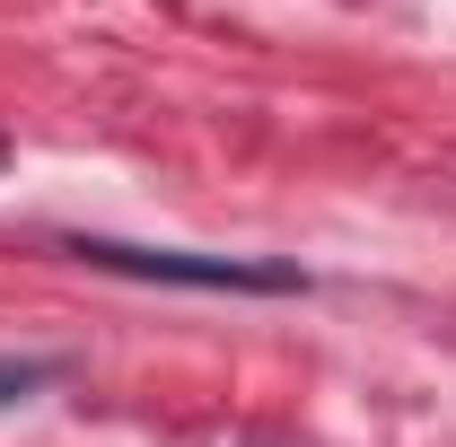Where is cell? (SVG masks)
Returning a JSON list of instances; mask_svg holds the SVG:
<instances>
[{
  "instance_id": "1",
  "label": "cell",
  "mask_w": 456,
  "mask_h": 447,
  "mask_svg": "<svg viewBox=\"0 0 456 447\" xmlns=\"http://www.w3.org/2000/svg\"><path fill=\"white\" fill-rule=\"evenodd\" d=\"M61 255L97 264L123 280H167V289H255V298H289L307 289L298 264H237V255H184V246H123V237H61Z\"/></svg>"
},
{
  "instance_id": "3",
  "label": "cell",
  "mask_w": 456,
  "mask_h": 447,
  "mask_svg": "<svg viewBox=\"0 0 456 447\" xmlns=\"http://www.w3.org/2000/svg\"><path fill=\"white\" fill-rule=\"evenodd\" d=\"M0 158H9V141H0Z\"/></svg>"
},
{
  "instance_id": "2",
  "label": "cell",
  "mask_w": 456,
  "mask_h": 447,
  "mask_svg": "<svg viewBox=\"0 0 456 447\" xmlns=\"http://www.w3.org/2000/svg\"><path fill=\"white\" fill-rule=\"evenodd\" d=\"M53 378H61L53 351H36V360H0V403H27L36 386H53Z\"/></svg>"
}]
</instances>
